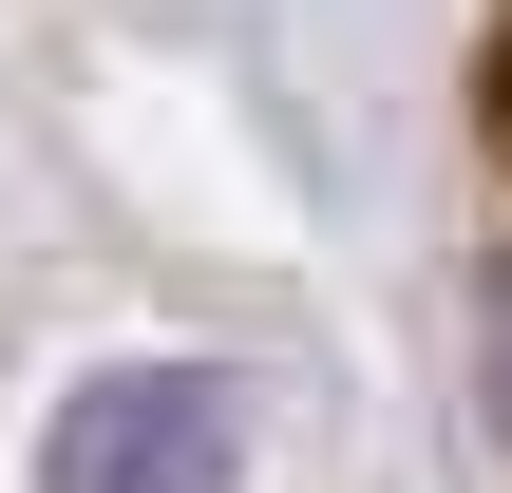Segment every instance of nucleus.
I'll return each instance as SVG.
<instances>
[{"label": "nucleus", "instance_id": "obj_1", "mask_svg": "<svg viewBox=\"0 0 512 493\" xmlns=\"http://www.w3.org/2000/svg\"><path fill=\"white\" fill-rule=\"evenodd\" d=\"M38 493H247V380L228 361H114L57 399Z\"/></svg>", "mask_w": 512, "mask_h": 493}, {"label": "nucleus", "instance_id": "obj_2", "mask_svg": "<svg viewBox=\"0 0 512 493\" xmlns=\"http://www.w3.org/2000/svg\"><path fill=\"white\" fill-rule=\"evenodd\" d=\"M494 437H512V247H494Z\"/></svg>", "mask_w": 512, "mask_h": 493}]
</instances>
